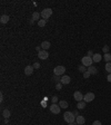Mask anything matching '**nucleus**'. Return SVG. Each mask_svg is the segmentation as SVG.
<instances>
[{
	"label": "nucleus",
	"instance_id": "1",
	"mask_svg": "<svg viewBox=\"0 0 111 125\" xmlns=\"http://www.w3.org/2000/svg\"><path fill=\"white\" fill-rule=\"evenodd\" d=\"M63 118L68 124H71V123L76 122V115L73 114V112H66L63 114Z\"/></svg>",
	"mask_w": 111,
	"mask_h": 125
},
{
	"label": "nucleus",
	"instance_id": "2",
	"mask_svg": "<svg viewBox=\"0 0 111 125\" xmlns=\"http://www.w3.org/2000/svg\"><path fill=\"white\" fill-rule=\"evenodd\" d=\"M40 15H41V18H42V19L48 20V19L51 17V15H52V9H51V8H44V9H42Z\"/></svg>",
	"mask_w": 111,
	"mask_h": 125
},
{
	"label": "nucleus",
	"instance_id": "3",
	"mask_svg": "<svg viewBox=\"0 0 111 125\" xmlns=\"http://www.w3.org/2000/svg\"><path fill=\"white\" fill-rule=\"evenodd\" d=\"M64 72H66L64 66H56L53 68V75H56V76H63Z\"/></svg>",
	"mask_w": 111,
	"mask_h": 125
},
{
	"label": "nucleus",
	"instance_id": "4",
	"mask_svg": "<svg viewBox=\"0 0 111 125\" xmlns=\"http://www.w3.org/2000/svg\"><path fill=\"white\" fill-rule=\"evenodd\" d=\"M81 62H82V65L86 67H90L92 66V64H93V60H92V57H89V56H84L82 57L81 59Z\"/></svg>",
	"mask_w": 111,
	"mask_h": 125
},
{
	"label": "nucleus",
	"instance_id": "5",
	"mask_svg": "<svg viewBox=\"0 0 111 125\" xmlns=\"http://www.w3.org/2000/svg\"><path fill=\"white\" fill-rule=\"evenodd\" d=\"M94 98H96V95H94L93 93L89 92V93H87L83 96V102H86V103H90V102L93 101Z\"/></svg>",
	"mask_w": 111,
	"mask_h": 125
},
{
	"label": "nucleus",
	"instance_id": "6",
	"mask_svg": "<svg viewBox=\"0 0 111 125\" xmlns=\"http://www.w3.org/2000/svg\"><path fill=\"white\" fill-rule=\"evenodd\" d=\"M50 112L52 114H59L61 111V107L59 106V104H51V106L49 107Z\"/></svg>",
	"mask_w": 111,
	"mask_h": 125
},
{
	"label": "nucleus",
	"instance_id": "7",
	"mask_svg": "<svg viewBox=\"0 0 111 125\" xmlns=\"http://www.w3.org/2000/svg\"><path fill=\"white\" fill-rule=\"evenodd\" d=\"M38 58L39 59H42V60H46V59L49 58V52L48 50H40V52H38Z\"/></svg>",
	"mask_w": 111,
	"mask_h": 125
},
{
	"label": "nucleus",
	"instance_id": "8",
	"mask_svg": "<svg viewBox=\"0 0 111 125\" xmlns=\"http://www.w3.org/2000/svg\"><path fill=\"white\" fill-rule=\"evenodd\" d=\"M83 96H84V95H82V93L79 92V90H76V92L73 93V98L77 101V103H78V102H82V101H83Z\"/></svg>",
	"mask_w": 111,
	"mask_h": 125
},
{
	"label": "nucleus",
	"instance_id": "9",
	"mask_svg": "<svg viewBox=\"0 0 111 125\" xmlns=\"http://www.w3.org/2000/svg\"><path fill=\"white\" fill-rule=\"evenodd\" d=\"M34 66H30V65H28V66L24 67V75H27V76H30L34 74Z\"/></svg>",
	"mask_w": 111,
	"mask_h": 125
},
{
	"label": "nucleus",
	"instance_id": "10",
	"mask_svg": "<svg viewBox=\"0 0 111 125\" xmlns=\"http://www.w3.org/2000/svg\"><path fill=\"white\" fill-rule=\"evenodd\" d=\"M71 82V78L68 75H63V76H61V80L60 83L62 84V85H68V84H70Z\"/></svg>",
	"mask_w": 111,
	"mask_h": 125
},
{
	"label": "nucleus",
	"instance_id": "11",
	"mask_svg": "<svg viewBox=\"0 0 111 125\" xmlns=\"http://www.w3.org/2000/svg\"><path fill=\"white\" fill-rule=\"evenodd\" d=\"M76 123L78 125H83L86 123V118L82 116V115H78L77 117H76Z\"/></svg>",
	"mask_w": 111,
	"mask_h": 125
},
{
	"label": "nucleus",
	"instance_id": "12",
	"mask_svg": "<svg viewBox=\"0 0 111 125\" xmlns=\"http://www.w3.org/2000/svg\"><path fill=\"white\" fill-rule=\"evenodd\" d=\"M102 59H103V56H101L100 54H93V56H92L93 62H100Z\"/></svg>",
	"mask_w": 111,
	"mask_h": 125
},
{
	"label": "nucleus",
	"instance_id": "13",
	"mask_svg": "<svg viewBox=\"0 0 111 125\" xmlns=\"http://www.w3.org/2000/svg\"><path fill=\"white\" fill-rule=\"evenodd\" d=\"M41 48L43 49V50H48V49L51 47V44H50V42H48V40H44V42H41Z\"/></svg>",
	"mask_w": 111,
	"mask_h": 125
},
{
	"label": "nucleus",
	"instance_id": "14",
	"mask_svg": "<svg viewBox=\"0 0 111 125\" xmlns=\"http://www.w3.org/2000/svg\"><path fill=\"white\" fill-rule=\"evenodd\" d=\"M9 19H10V17H9L8 15H2V16L0 17V22H1V24H7L8 21H9Z\"/></svg>",
	"mask_w": 111,
	"mask_h": 125
},
{
	"label": "nucleus",
	"instance_id": "15",
	"mask_svg": "<svg viewBox=\"0 0 111 125\" xmlns=\"http://www.w3.org/2000/svg\"><path fill=\"white\" fill-rule=\"evenodd\" d=\"M88 72L91 74V75H97L98 74V69H97V67H94L93 65L90 67H88Z\"/></svg>",
	"mask_w": 111,
	"mask_h": 125
},
{
	"label": "nucleus",
	"instance_id": "16",
	"mask_svg": "<svg viewBox=\"0 0 111 125\" xmlns=\"http://www.w3.org/2000/svg\"><path fill=\"white\" fill-rule=\"evenodd\" d=\"M40 17H41V15L39 12H37V11H34V14H32V20L34 21H39L40 20Z\"/></svg>",
	"mask_w": 111,
	"mask_h": 125
},
{
	"label": "nucleus",
	"instance_id": "17",
	"mask_svg": "<svg viewBox=\"0 0 111 125\" xmlns=\"http://www.w3.org/2000/svg\"><path fill=\"white\" fill-rule=\"evenodd\" d=\"M86 104H87V103L83 102V101H82V102H78L76 107H77V109H83V108L86 107Z\"/></svg>",
	"mask_w": 111,
	"mask_h": 125
},
{
	"label": "nucleus",
	"instance_id": "18",
	"mask_svg": "<svg viewBox=\"0 0 111 125\" xmlns=\"http://www.w3.org/2000/svg\"><path fill=\"white\" fill-rule=\"evenodd\" d=\"M2 116H4L5 118H9L11 116V112L8 109V108H6V109H4V112H2Z\"/></svg>",
	"mask_w": 111,
	"mask_h": 125
},
{
	"label": "nucleus",
	"instance_id": "19",
	"mask_svg": "<svg viewBox=\"0 0 111 125\" xmlns=\"http://www.w3.org/2000/svg\"><path fill=\"white\" fill-rule=\"evenodd\" d=\"M59 106L61 108H67V107H69V104H68L67 101H60L59 102Z\"/></svg>",
	"mask_w": 111,
	"mask_h": 125
},
{
	"label": "nucleus",
	"instance_id": "20",
	"mask_svg": "<svg viewBox=\"0 0 111 125\" xmlns=\"http://www.w3.org/2000/svg\"><path fill=\"white\" fill-rule=\"evenodd\" d=\"M103 59L106 62H111V54H104L103 55Z\"/></svg>",
	"mask_w": 111,
	"mask_h": 125
},
{
	"label": "nucleus",
	"instance_id": "21",
	"mask_svg": "<svg viewBox=\"0 0 111 125\" xmlns=\"http://www.w3.org/2000/svg\"><path fill=\"white\" fill-rule=\"evenodd\" d=\"M47 24V20H44V19H40V20L38 21V26L39 27H44Z\"/></svg>",
	"mask_w": 111,
	"mask_h": 125
},
{
	"label": "nucleus",
	"instance_id": "22",
	"mask_svg": "<svg viewBox=\"0 0 111 125\" xmlns=\"http://www.w3.org/2000/svg\"><path fill=\"white\" fill-rule=\"evenodd\" d=\"M78 70L81 72V73H84V72H87V67L83 66V65H80V66L78 67Z\"/></svg>",
	"mask_w": 111,
	"mask_h": 125
},
{
	"label": "nucleus",
	"instance_id": "23",
	"mask_svg": "<svg viewBox=\"0 0 111 125\" xmlns=\"http://www.w3.org/2000/svg\"><path fill=\"white\" fill-rule=\"evenodd\" d=\"M109 50H110V47H109L108 45H104L103 47H102V52H103L104 54H108V52H109Z\"/></svg>",
	"mask_w": 111,
	"mask_h": 125
},
{
	"label": "nucleus",
	"instance_id": "24",
	"mask_svg": "<svg viewBox=\"0 0 111 125\" xmlns=\"http://www.w3.org/2000/svg\"><path fill=\"white\" fill-rule=\"evenodd\" d=\"M106 70H107L109 74H111V62H107V64H106Z\"/></svg>",
	"mask_w": 111,
	"mask_h": 125
},
{
	"label": "nucleus",
	"instance_id": "25",
	"mask_svg": "<svg viewBox=\"0 0 111 125\" xmlns=\"http://www.w3.org/2000/svg\"><path fill=\"white\" fill-rule=\"evenodd\" d=\"M52 79L54 80V83L56 84H58V83H60L61 78H60V76H56V75H53V78H52Z\"/></svg>",
	"mask_w": 111,
	"mask_h": 125
},
{
	"label": "nucleus",
	"instance_id": "26",
	"mask_svg": "<svg viewBox=\"0 0 111 125\" xmlns=\"http://www.w3.org/2000/svg\"><path fill=\"white\" fill-rule=\"evenodd\" d=\"M51 102H52V104H57L58 102H59V98H58V96H52V98H51Z\"/></svg>",
	"mask_w": 111,
	"mask_h": 125
},
{
	"label": "nucleus",
	"instance_id": "27",
	"mask_svg": "<svg viewBox=\"0 0 111 125\" xmlns=\"http://www.w3.org/2000/svg\"><path fill=\"white\" fill-rule=\"evenodd\" d=\"M90 76H91V74L89 73V72H88V69H87V72H84V73H83V78H86V79H87V78H89Z\"/></svg>",
	"mask_w": 111,
	"mask_h": 125
},
{
	"label": "nucleus",
	"instance_id": "28",
	"mask_svg": "<svg viewBox=\"0 0 111 125\" xmlns=\"http://www.w3.org/2000/svg\"><path fill=\"white\" fill-rule=\"evenodd\" d=\"M56 89H57V90H61V89H62V84H61V83L56 84Z\"/></svg>",
	"mask_w": 111,
	"mask_h": 125
},
{
	"label": "nucleus",
	"instance_id": "29",
	"mask_svg": "<svg viewBox=\"0 0 111 125\" xmlns=\"http://www.w3.org/2000/svg\"><path fill=\"white\" fill-rule=\"evenodd\" d=\"M34 69H39V68H40V64H39V62H34Z\"/></svg>",
	"mask_w": 111,
	"mask_h": 125
},
{
	"label": "nucleus",
	"instance_id": "30",
	"mask_svg": "<svg viewBox=\"0 0 111 125\" xmlns=\"http://www.w3.org/2000/svg\"><path fill=\"white\" fill-rule=\"evenodd\" d=\"M87 56H89V57H92V56H93V52H92V50H88Z\"/></svg>",
	"mask_w": 111,
	"mask_h": 125
},
{
	"label": "nucleus",
	"instance_id": "31",
	"mask_svg": "<svg viewBox=\"0 0 111 125\" xmlns=\"http://www.w3.org/2000/svg\"><path fill=\"white\" fill-rule=\"evenodd\" d=\"M92 125H102V124H101L100 121H94L93 123H92Z\"/></svg>",
	"mask_w": 111,
	"mask_h": 125
},
{
	"label": "nucleus",
	"instance_id": "32",
	"mask_svg": "<svg viewBox=\"0 0 111 125\" xmlns=\"http://www.w3.org/2000/svg\"><path fill=\"white\" fill-rule=\"evenodd\" d=\"M107 80L109 82V83H111V74H108V76H107Z\"/></svg>",
	"mask_w": 111,
	"mask_h": 125
},
{
	"label": "nucleus",
	"instance_id": "33",
	"mask_svg": "<svg viewBox=\"0 0 111 125\" xmlns=\"http://www.w3.org/2000/svg\"><path fill=\"white\" fill-rule=\"evenodd\" d=\"M36 50H37L38 52H40V50H42V48H41V46H37V47H36Z\"/></svg>",
	"mask_w": 111,
	"mask_h": 125
},
{
	"label": "nucleus",
	"instance_id": "34",
	"mask_svg": "<svg viewBox=\"0 0 111 125\" xmlns=\"http://www.w3.org/2000/svg\"><path fill=\"white\" fill-rule=\"evenodd\" d=\"M0 102H4V94H0Z\"/></svg>",
	"mask_w": 111,
	"mask_h": 125
},
{
	"label": "nucleus",
	"instance_id": "35",
	"mask_svg": "<svg viewBox=\"0 0 111 125\" xmlns=\"http://www.w3.org/2000/svg\"><path fill=\"white\" fill-rule=\"evenodd\" d=\"M5 123L8 124V123H9V118H5Z\"/></svg>",
	"mask_w": 111,
	"mask_h": 125
},
{
	"label": "nucleus",
	"instance_id": "36",
	"mask_svg": "<svg viewBox=\"0 0 111 125\" xmlns=\"http://www.w3.org/2000/svg\"><path fill=\"white\" fill-rule=\"evenodd\" d=\"M73 114H74V115H76V117H77L78 115H79V114H78V112H77V111H74V112H73Z\"/></svg>",
	"mask_w": 111,
	"mask_h": 125
},
{
	"label": "nucleus",
	"instance_id": "37",
	"mask_svg": "<svg viewBox=\"0 0 111 125\" xmlns=\"http://www.w3.org/2000/svg\"><path fill=\"white\" fill-rule=\"evenodd\" d=\"M41 105H42V106H46V102H41Z\"/></svg>",
	"mask_w": 111,
	"mask_h": 125
},
{
	"label": "nucleus",
	"instance_id": "38",
	"mask_svg": "<svg viewBox=\"0 0 111 125\" xmlns=\"http://www.w3.org/2000/svg\"><path fill=\"white\" fill-rule=\"evenodd\" d=\"M69 125H78L77 123H71V124H69Z\"/></svg>",
	"mask_w": 111,
	"mask_h": 125
}]
</instances>
